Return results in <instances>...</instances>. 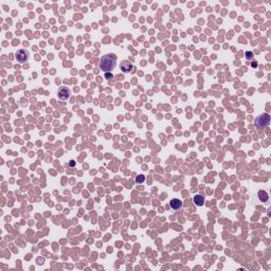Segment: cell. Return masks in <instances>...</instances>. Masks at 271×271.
<instances>
[{"label":"cell","mask_w":271,"mask_h":271,"mask_svg":"<svg viewBox=\"0 0 271 271\" xmlns=\"http://www.w3.org/2000/svg\"><path fill=\"white\" fill-rule=\"evenodd\" d=\"M257 197H258V199H260V201H262V202H267L269 199L268 193H267L266 191H264V190H260V191H258Z\"/></svg>","instance_id":"cell-7"},{"label":"cell","mask_w":271,"mask_h":271,"mask_svg":"<svg viewBox=\"0 0 271 271\" xmlns=\"http://www.w3.org/2000/svg\"><path fill=\"white\" fill-rule=\"evenodd\" d=\"M245 56H246V59H247V61H253L254 55H253V53H252L251 51H247V52H246V54H245Z\"/></svg>","instance_id":"cell-10"},{"label":"cell","mask_w":271,"mask_h":271,"mask_svg":"<svg viewBox=\"0 0 271 271\" xmlns=\"http://www.w3.org/2000/svg\"><path fill=\"white\" fill-rule=\"evenodd\" d=\"M270 120L271 117L268 113H263V115H260L258 117H256V119L254 120V125L257 128H265L270 124Z\"/></svg>","instance_id":"cell-2"},{"label":"cell","mask_w":271,"mask_h":271,"mask_svg":"<svg viewBox=\"0 0 271 271\" xmlns=\"http://www.w3.org/2000/svg\"><path fill=\"white\" fill-rule=\"evenodd\" d=\"M257 66H258L257 61H252V63H251V67H252V68H256V67H257Z\"/></svg>","instance_id":"cell-11"},{"label":"cell","mask_w":271,"mask_h":271,"mask_svg":"<svg viewBox=\"0 0 271 271\" xmlns=\"http://www.w3.org/2000/svg\"><path fill=\"white\" fill-rule=\"evenodd\" d=\"M193 201H194V203H195L196 206H203V203H204V197L203 196H201V195H195L194 196Z\"/></svg>","instance_id":"cell-8"},{"label":"cell","mask_w":271,"mask_h":271,"mask_svg":"<svg viewBox=\"0 0 271 271\" xmlns=\"http://www.w3.org/2000/svg\"><path fill=\"white\" fill-rule=\"evenodd\" d=\"M134 65L130 61H123L120 64V69L123 73H130L132 71Z\"/></svg>","instance_id":"cell-5"},{"label":"cell","mask_w":271,"mask_h":271,"mask_svg":"<svg viewBox=\"0 0 271 271\" xmlns=\"http://www.w3.org/2000/svg\"><path fill=\"white\" fill-rule=\"evenodd\" d=\"M69 165H70V166H74V165H75V161L71 160V161H70V163H69Z\"/></svg>","instance_id":"cell-13"},{"label":"cell","mask_w":271,"mask_h":271,"mask_svg":"<svg viewBox=\"0 0 271 271\" xmlns=\"http://www.w3.org/2000/svg\"><path fill=\"white\" fill-rule=\"evenodd\" d=\"M112 77H113V75L111 73L110 74H106V78H107V80H112Z\"/></svg>","instance_id":"cell-12"},{"label":"cell","mask_w":271,"mask_h":271,"mask_svg":"<svg viewBox=\"0 0 271 271\" xmlns=\"http://www.w3.org/2000/svg\"><path fill=\"white\" fill-rule=\"evenodd\" d=\"M169 206H171L173 210H180L182 208V201L179 200L178 198H174L169 201Z\"/></svg>","instance_id":"cell-6"},{"label":"cell","mask_w":271,"mask_h":271,"mask_svg":"<svg viewBox=\"0 0 271 271\" xmlns=\"http://www.w3.org/2000/svg\"><path fill=\"white\" fill-rule=\"evenodd\" d=\"M70 93H71V90H70L68 87H61V88L58 89V92H57V96H58V98L61 99V100L63 101H66L69 99L70 96Z\"/></svg>","instance_id":"cell-4"},{"label":"cell","mask_w":271,"mask_h":271,"mask_svg":"<svg viewBox=\"0 0 271 271\" xmlns=\"http://www.w3.org/2000/svg\"><path fill=\"white\" fill-rule=\"evenodd\" d=\"M15 57L17 59V61L19 64H24L29 61V57H30V54L27 50L24 49H20L19 51H17L15 54Z\"/></svg>","instance_id":"cell-3"},{"label":"cell","mask_w":271,"mask_h":271,"mask_svg":"<svg viewBox=\"0 0 271 271\" xmlns=\"http://www.w3.org/2000/svg\"><path fill=\"white\" fill-rule=\"evenodd\" d=\"M144 180H145V177H144V175H138L137 178H136V183H138V184H141V183L144 182Z\"/></svg>","instance_id":"cell-9"},{"label":"cell","mask_w":271,"mask_h":271,"mask_svg":"<svg viewBox=\"0 0 271 271\" xmlns=\"http://www.w3.org/2000/svg\"><path fill=\"white\" fill-rule=\"evenodd\" d=\"M115 67H117V57L115 54L103 55L99 61V68H101V70L106 73L113 71Z\"/></svg>","instance_id":"cell-1"}]
</instances>
